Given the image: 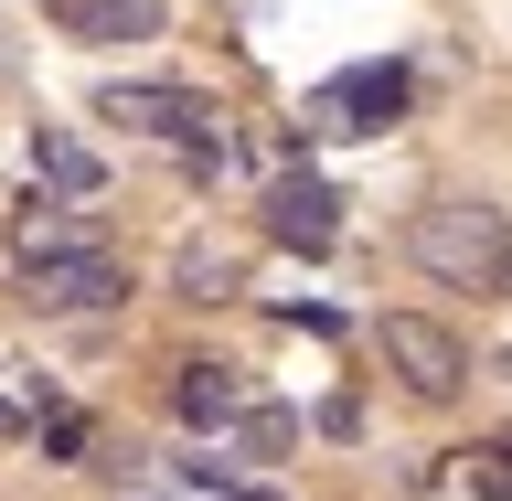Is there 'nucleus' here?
Masks as SVG:
<instances>
[{"label":"nucleus","mask_w":512,"mask_h":501,"mask_svg":"<svg viewBox=\"0 0 512 501\" xmlns=\"http://www.w3.org/2000/svg\"><path fill=\"white\" fill-rule=\"evenodd\" d=\"M235 278H246V267H235L224 246H182V299H224Z\"/></svg>","instance_id":"nucleus-11"},{"label":"nucleus","mask_w":512,"mask_h":501,"mask_svg":"<svg viewBox=\"0 0 512 501\" xmlns=\"http://www.w3.org/2000/svg\"><path fill=\"white\" fill-rule=\"evenodd\" d=\"M64 246H86V224L64 214V203H43V214H11V256H22V267H32V256H64Z\"/></svg>","instance_id":"nucleus-10"},{"label":"nucleus","mask_w":512,"mask_h":501,"mask_svg":"<svg viewBox=\"0 0 512 501\" xmlns=\"http://www.w3.org/2000/svg\"><path fill=\"white\" fill-rule=\"evenodd\" d=\"M22 299H32V310H118L128 278H118V256L64 246V256H32V267H22Z\"/></svg>","instance_id":"nucleus-4"},{"label":"nucleus","mask_w":512,"mask_h":501,"mask_svg":"<svg viewBox=\"0 0 512 501\" xmlns=\"http://www.w3.org/2000/svg\"><path fill=\"white\" fill-rule=\"evenodd\" d=\"M224 501H278V491H224Z\"/></svg>","instance_id":"nucleus-13"},{"label":"nucleus","mask_w":512,"mask_h":501,"mask_svg":"<svg viewBox=\"0 0 512 501\" xmlns=\"http://www.w3.org/2000/svg\"><path fill=\"white\" fill-rule=\"evenodd\" d=\"M246 448H256V459H267V448H288V416H278V406H256V416H246Z\"/></svg>","instance_id":"nucleus-12"},{"label":"nucleus","mask_w":512,"mask_h":501,"mask_svg":"<svg viewBox=\"0 0 512 501\" xmlns=\"http://www.w3.org/2000/svg\"><path fill=\"white\" fill-rule=\"evenodd\" d=\"M374 342H384V363H395V384H406V395H427V406H448V395L470 384L459 331H438V320H416V310H384Z\"/></svg>","instance_id":"nucleus-2"},{"label":"nucleus","mask_w":512,"mask_h":501,"mask_svg":"<svg viewBox=\"0 0 512 501\" xmlns=\"http://www.w3.org/2000/svg\"><path fill=\"white\" fill-rule=\"evenodd\" d=\"M107 118H128L139 139H171L182 160H224V128H214V107H203L192 86H118Z\"/></svg>","instance_id":"nucleus-3"},{"label":"nucleus","mask_w":512,"mask_h":501,"mask_svg":"<svg viewBox=\"0 0 512 501\" xmlns=\"http://www.w3.org/2000/svg\"><path fill=\"white\" fill-rule=\"evenodd\" d=\"M182 416L192 427H235L246 416V384L224 374V363H182Z\"/></svg>","instance_id":"nucleus-9"},{"label":"nucleus","mask_w":512,"mask_h":501,"mask_svg":"<svg viewBox=\"0 0 512 501\" xmlns=\"http://www.w3.org/2000/svg\"><path fill=\"white\" fill-rule=\"evenodd\" d=\"M406 256H416L438 288H512V224L491 214V203H470V192H438V203H416Z\"/></svg>","instance_id":"nucleus-1"},{"label":"nucleus","mask_w":512,"mask_h":501,"mask_svg":"<svg viewBox=\"0 0 512 501\" xmlns=\"http://www.w3.org/2000/svg\"><path fill=\"white\" fill-rule=\"evenodd\" d=\"M406 64H342L331 86H320V128H395L406 118Z\"/></svg>","instance_id":"nucleus-5"},{"label":"nucleus","mask_w":512,"mask_h":501,"mask_svg":"<svg viewBox=\"0 0 512 501\" xmlns=\"http://www.w3.org/2000/svg\"><path fill=\"white\" fill-rule=\"evenodd\" d=\"M43 11L75 43H139V32H160V0H43Z\"/></svg>","instance_id":"nucleus-7"},{"label":"nucleus","mask_w":512,"mask_h":501,"mask_svg":"<svg viewBox=\"0 0 512 501\" xmlns=\"http://www.w3.org/2000/svg\"><path fill=\"white\" fill-rule=\"evenodd\" d=\"M267 235L299 246V256H320L331 235H342V192L320 182V171H278V182H267Z\"/></svg>","instance_id":"nucleus-6"},{"label":"nucleus","mask_w":512,"mask_h":501,"mask_svg":"<svg viewBox=\"0 0 512 501\" xmlns=\"http://www.w3.org/2000/svg\"><path fill=\"white\" fill-rule=\"evenodd\" d=\"M32 171H43L54 192H75V203H86V192H107V160H96L75 128H32Z\"/></svg>","instance_id":"nucleus-8"}]
</instances>
